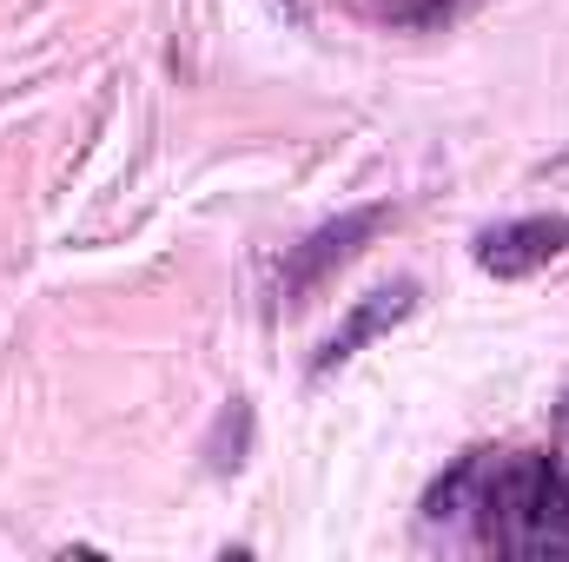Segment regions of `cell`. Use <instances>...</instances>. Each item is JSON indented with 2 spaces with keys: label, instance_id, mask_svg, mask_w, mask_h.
<instances>
[{
  "label": "cell",
  "instance_id": "1",
  "mask_svg": "<svg viewBox=\"0 0 569 562\" xmlns=\"http://www.w3.org/2000/svg\"><path fill=\"white\" fill-rule=\"evenodd\" d=\"M385 205H358V212H338V219H325L311 239H298L291 252H284V265H279V298L284 304H305L318 284L331 279V272H345L378 232H385Z\"/></svg>",
  "mask_w": 569,
  "mask_h": 562
},
{
  "label": "cell",
  "instance_id": "2",
  "mask_svg": "<svg viewBox=\"0 0 569 562\" xmlns=\"http://www.w3.org/2000/svg\"><path fill=\"white\" fill-rule=\"evenodd\" d=\"M569 252V219L563 212H537V219H510V225H490L477 239V265L490 279H530L543 272L550 259Z\"/></svg>",
  "mask_w": 569,
  "mask_h": 562
},
{
  "label": "cell",
  "instance_id": "3",
  "mask_svg": "<svg viewBox=\"0 0 569 562\" xmlns=\"http://www.w3.org/2000/svg\"><path fill=\"white\" fill-rule=\"evenodd\" d=\"M411 311H418V284H411V279L385 284V291H371V298H358V304H351V318H345V324H338V331H331V338L318 344L311 371H318V378H325V371H338L345 358H358V351H365V344H371L378 331L405 324Z\"/></svg>",
  "mask_w": 569,
  "mask_h": 562
}]
</instances>
